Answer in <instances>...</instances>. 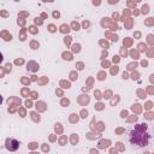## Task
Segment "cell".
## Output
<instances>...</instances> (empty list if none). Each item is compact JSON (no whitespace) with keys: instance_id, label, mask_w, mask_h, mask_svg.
Returning a JSON list of instances; mask_svg holds the SVG:
<instances>
[{"instance_id":"1","label":"cell","mask_w":154,"mask_h":154,"mask_svg":"<svg viewBox=\"0 0 154 154\" xmlns=\"http://www.w3.org/2000/svg\"><path fill=\"white\" fill-rule=\"evenodd\" d=\"M140 137H141L142 144L143 146H147L148 144V140H149V134L147 132V125L146 124H140L138 128H136V129L132 130L130 141L132 143L140 146Z\"/></svg>"},{"instance_id":"2","label":"cell","mask_w":154,"mask_h":154,"mask_svg":"<svg viewBox=\"0 0 154 154\" xmlns=\"http://www.w3.org/2000/svg\"><path fill=\"white\" fill-rule=\"evenodd\" d=\"M5 148L10 152H16L18 148H19V142L16 140V138H12V137H8L6 138L5 141Z\"/></svg>"},{"instance_id":"3","label":"cell","mask_w":154,"mask_h":154,"mask_svg":"<svg viewBox=\"0 0 154 154\" xmlns=\"http://www.w3.org/2000/svg\"><path fill=\"white\" fill-rule=\"evenodd\" d=\"M28 70H30V71H36L37 69H38V65L36 64V63H34V61H31V63H29L28 64V67H26Z\"/></svg>"},{"instance_id":"4","label":"cell","mask_w":154,"mask_h":154,"mask_svg":"<svg viewBox=\"0 0 154 154\" xmlns=\"http://www.w3.org/2000/svg\"><path fill=\"white\" fill-rule=\"evenodd\" d=\"M2 60H4V55H2V53L0 52V64L2 63Z\"/></svg>"},{"instance_id":"5","label":"cell","mask_w":154,"mask_h":154,"mask_svg":"<svg viewBox=\"0 0 154 154\" xmlns=\"http://www.w3.org/2000/svg\"><path fill=\"white\" fill-rule=\"evenodd\" d=\"M72 25H73V28H76L75 30H78V24H76V23H73Z\"/></svg>"},{"instance_id":"6","label":"cell","mask_w":154,"mask_h":154,"mask_svg":"<svg viewBox=\"0 0 154 154\" xmlns=\"http://www.w3.org/2000/svg\"><path fill=\"white\" fill-rule=\"evenodd\" d=\"M49 30H51V31H54V30H55V29H54V25H49Z\"/></svg>"},{"instance_id":"7","label":"cell","mask_w":154,"mask_h":154,"mask_svg":"<svg viewBox=\"0 0 154 154\" xmlns=\"http://www.w3.org/2000/svg\"><path fill=\"white\" fill-rule=\"evenodd\" d=\"M53 16H54V17H59V12H54Z\"/></svg>"},{"instance_id":"8","label":"cell","mask_w":154,"mask_h":154,"mask_svg":"<svg viewBox=\"0 0 154 154\" xmlns=\"http://www.w3.org/2000/svg\"><path fill=\"white\" fill-rule=\"evenodd\" d=\"M1 103H2V96L0 95V105H1Z\"/></svg>"}]
</instances>
